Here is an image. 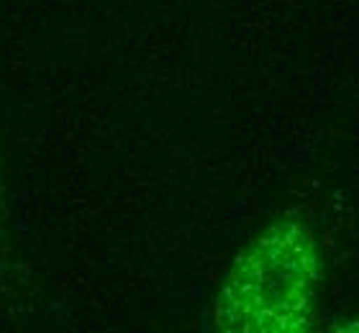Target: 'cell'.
<instances>
[{
  "mask_svg": "<svg viewBox=\"0 0 359 333\" xmlns=\"http://www.w3.org/2000/svg\"><path fill=\"white\" fill-rule=\"evenodd\" d=\"M321 246L306 223L280 218L233 257L213 308L229 333H306L318 315Z\"/></svg>",
  "mask_w": 359,
  "mask_h": 333,
  "instance_id": "cell-1",
  "label": "cell"
}]
</instances>
